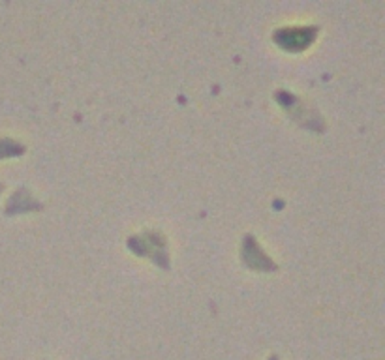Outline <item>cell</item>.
<instances>
[{"instance_id": "6da1fadb", "label": "cell", "mask_w": 385, "mask_h": 360, "mask_svg": "<svg viewBox=\"0 0 385 360\" xmlns=\"http://www.w3.org/2000/svg\"><path fill=\"white\" fill-rule=\"evenodd\" d=\"M128 248L134 250L137 256H149L152 257L158 265L164 269H169L168 251H166V240L160 233L147 231L141 237L128 238Z\"/></svg>"}, {"instance_id": "7a4b0ae2", "label": "cell", "mask_w": 385, "mask_h": 360, "mask_svg": "<svg viewBox=\"0 0 385 360\" xmlns=\"http://www.w3.org/2000/svg\"><path fill=\"white\" fill-rule=\"evenodd\" d=\"M317 36V26H290L274 32V42L288 51L306 49Z\"/></svg>"}, {"instance_id": "3957f363", "label": "cell", "mask_w": 385, "mask_h": 360, "mask_svg": "<svg viewBox=\"0 0 385 360\" xmlns=\"http://www.w3.org/2000/svg\"><path fill=\"white\" fill-rule=\"evenodd\" d=\"M276 100H278L280 104L286 107V111L290 115L301 123L306 128H314V130H322V120H320V116L312 115L311 107H305V105L301 104V100L295 98L293 94L286 91H280L276 92Z\"/></svg>"}, {"instance_id": "277c9868", "label": "cell", "mask_w": 385, "mask_h": 360, "mask_svg": "<svg viewBox=\"0 0 385 360\" xmlns=\"http://www.w3.org/2000/svg\"><path fill=\"white\" fill-rule=\"evenodd\" d=\"M242 259L244 263L252 267V269L258 270H274L273 261H269V257L260 250V246L256 244L254 237H246L244 238V246H242Z\"/></svg>"}]
</instances>
